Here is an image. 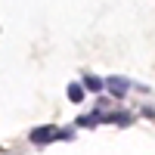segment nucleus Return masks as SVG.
I'll return each mask as SVG.
<instances>
[{"label": "nucleus", "instance_id": "obj_1", "mask_svg": "<svg viewBox=\"0 0 155 155\" xmlns=\"http://www.w3.org/2000/svg\"><path fill=\"white\" fill-rule=\"evenodd\" d=\"M56 127L53 124H41V127H34V130L28 134V143H34V146H47V143H53L56 140Z\"/></svg>", "mask_w": 155, "mask_h": 155}, {"label": "nucleus", "instance_id": "obj_2", "mask_svg": "<svg viewBox=\"0 0 155 155\" xmlns=\"http://www.w3.org/2000/svg\"><path fill=\"white\" fill-rule=\"evenodd\" d=\"M130 87H134V84L127 81V78H121V74H112V78H106V90H109V96H115V99H124Z\"/></svg>", "mask_w": 155, "mask_h": 155}, {"label": "nucleus", "instance_id": "obj_3", "mask_svg": "<svg viewBox=\"0 0 155 155\" xmlns=\"http://www.w3.org/2000/svg\"><path fill=\"white\" fill-rule=\"evenodd\" d=\"M99 112H102V109H99ZM130 121H134V118H130L127 112H112V115L102 112V124H121V127H124V124H130Z\"/></svg>", "mask_w": 155, "mask_h": 155}, {"label": "nucleus", "instance_id": "obj_4", "mask_svg": "<svg viewBox=\"0 0 155 155\" xmlns=\"http://www.w3.org/2000/svg\"><path fill=\"white\" fill-rule=\"evenodd\" d=\"M84 90H90V93H99V90H106V81H102L99 74H84Z\"/></svg>", "mask_w": 155, "mask_h": 155}, {"label": "nucleus", "instance_id": "obj_5", "mask_svg": "<svg viewBox=\"0 0 155 155\" xmlns=\"http://www.w3.org/2000/svg\"><path fill=\"white\" fill-rule=\"evenodd\" d=\"M96 124H102V112L99 109L93 115H81V118H78V127H96Z\"/></svg>", "mask_w": 155, "mask_h": 155}, {"label": "nucleus", "instance_id": "obj_6", "mask_svg": "<svg viewBox=\"0 0 155 155\" xmlns=\"http://www.w3.org/2000/svg\"><path fill=\"white\" fill-rule=\"evenodd\" d=\"M65 93H68V99H71V102H81V99L87 96V93H84V84H81V81H71Z\"/></svg>", "mask_w": 155, "mask_h": 155}, {"label": "nucleus", "instance_id": "obj_7", "mask_svg": "<svg viewBox=\"0 0 155 155\" xmlns=\"http://www.w3.org/2000/svg\"><path fill=\"white\" fill-rule=\"evenodd\" d=\"M71 137H74V130H59L56 134V140H71Z\"/></svg>", "mask_w": 155, "mask_h": 155}, {"label": "nucleus", "instance_id": "obj_8", "mask_svg": "<svg viewBox=\"0 0 155 155\" xmlns=\"http://www.w3.org/2000/svg\"><path fill=\"white\" fill-rule=\"evenodd\" d=\"M143 115H146V118H155V109H152V106H146V109H143Z\"/></svg>", "mask_w": 155, "mask_h": 155}]
</instances>
